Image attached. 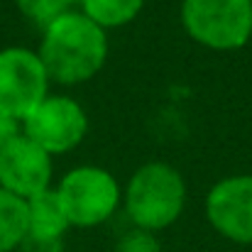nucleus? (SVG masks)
Wrapping results in <instances>:
<instances>
[{"label":"nucleus","instance_id":"obj_1","mask_svg":"<svg viewBox=\"0 0 252 252\" xmlns=\"http://www.w3.org/2000/svg\"><path fill=\"white\" fill-rule=\"evenodd\" d=\"M37 54L49 81L59 86L86 84L108 59V32L76 7L42 27Z\"/></svg>","mask_w":252,"mask_h":252},{"label":"nucleus","instance_id":"obj_2","mask_svg":"<svg viewBox=\"0 0 252 252\" xmlns=\"http://www.w3.org/2000/svg\"><path fill=\"white\" fill-rule=\"evenodd\" d=\"M186 206V181L167 162H147L123 189V208L132 228L159 233L179 220Z\"/></svg>","mask_w":252,"mask_h":252},{"label":"nucleus","instance_id":"obj_3","mask_svg":"<svg viewBox=\"0 0 252 252\" xmlns=\"http://www.w3.org/2000/svg\"><path fill=\"white\" fill-rule=\"evenodd\" d=\"M181 27L201 47L235 52L252 39V0H181Z\"/></svg>","mask_w":252,"mask_h":252},{"label":"nucleus","instance_id":"obj_4","mask_svg":"<svg viewBox=\"0 0 252 252\" xmlns=\"http://www.w3.org/2000/svg\"><path fill=\"white\" fill-rule=\"evenodd\" d=\"M71 228H95L108 223L123 206L118 179L103 167L81 164L69 169L54 186Z\"/></svg>","mask_w":252,"mask_h":252},{"label":"nucleus","instance_id":"obj_5","mask_svg":"<svg viewBox=\"0 0 252 252\" xmlns=\"http://www.w3.org/2000/svg\"><path fill=\"white\" fill-rule=\"evenodd\" d=\"M88 132V115L84 105L71 95L49 93L25 120L22 135L42 147L49 157L66 155L84 142Z\"/></svg>","mask_w":252,"mask_h":252},{"label":"nucleus","instance_id":"obj_6","mask_svg":"<svg viewBox=\"0 0 252 252\" xmlns=\"http://www.w3.org/2000/svg\"><path fill=\"white\" fill-rule=\"evenodd\" d=\"M49 84L37 49H0V113L22 123L49 95Z\"/></svg>","mask_w":252,"mask_h":252},{"label":"nucleus","instance_id":"obj_7","mask_svg":"<svg viewBox=\"0 0 252 252\" xmlns=\"http://www.w3.org/2000/svg\"><path fill=\"white\" fill-rule=\"evenodd\" d=\"M203 208L206 220L220 238L235 245H252V174H233L216 181Z\"/></svg>","mask_w":252,"mask_h":252},{"label":"nucleus","instance_id":"obj_8","mask_svg":"<svg viewBox=\"0 0 252 252\" xmlns=\"http://www.w3.org/2000/svg\"><path fill=\"white\" fill-rule=\"evenodd\" d=\"M52 157L25 135L0 150V189L25 201L52 189Z\"/></svg>","mask_w":252,"mask_h":252},{"label":"nucleus","instance_id":"obj_9","mask_svg":"<svg viewBox=\"0 0 252 252\" xmlns=\"http://www.w3.org/2000/svg\"><path fill=\"white\" fill-rule=\"evenodd\" d=\"M69 218L54 189L27 198V238L25 243H64Z\"/></svg>","mask_w":252,"mask_h":252},{"label":"nucleus","instance_id":"obj_10","mask_svg":"<svg viewBox=\"0 0 252 252\" xmlns=\"http://www.w3.org/2000/svg\"><path fill=\"white\" fill-rule=\"evenodd\" d=\"M27 238V201L0 189V252H17Z\"/></svg>","mask_w":252,"mask_h":252},{"label":"nucleus","instance_id":"obj_11","mask_svg":"<svg viewBox=\"0 0 252 252\" xmlns=\"http://www.w3.org/2000/svg\"><path fill=\"white\" fill-rule=\"evenodd\" d=\"M142 7L145 0H81L79 2V10L105 32L130 25L132 20H137Z\"/></svg>","mask_w":252,"mask_h":252},{"label":"nucleus","instance_id":"obj_12","mask_svg":"<svg viewBox=\"0 0 252 252\" xmlns=\"http://www.w3.org/2000/svg\"><path fill=\"white\" fill-rule=\"evenodd\" d=\"M81 0H15L17 10L34 25L39 27H47L52 20L76 10Z\"/></svg>","mask_w":252,"mask_h":252},{"label":"nucleus","instance_id":"obj_13","mask_svg":"<svg viewBox=\"0 0 252 252\" xmlns=\"http://www.w3.org/2000/svg\"><path fill=\"white\" fill-rule=\"evenodd\" d=\"M113 252H162V245H159L155 233H147V230H140V228H130L127 233H123L118 238Z\"/></svg>","mask_w":252,"mask_h":252},{"label":"nucleus","instance_id":"obj_14","mask_svg":"<svg viewBox=\"0 0 252 252\" xmlns=\"http://www.w3.org/2000/svg\"><path fill=\"white\" fill-rule=\"evenodd\" d=\"M17 135H22V123L10 118V115H5V113H0V150L7 142H12Z\"/></svg>","mask_w":252,"mask_h":252},{"label":"nucleus","instance_id":"obj_15","mask_svg":"<svg viewBox=\"0 0 252 252\" xmlns=\"http://www.w3.org/2000/svg\"><path fill=\"white\" fill-rule=\"evenodd\" d=\"M17 252H22V250H17Z\"/></svg>","mask_w":252,"mask_h":252}]
</instances>
